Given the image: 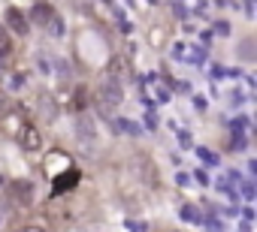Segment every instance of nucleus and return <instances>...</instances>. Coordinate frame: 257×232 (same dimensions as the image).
I'll use <instances>...</instances> for the list:
<instances>
[{
	"label": "nucleus",
	"mask_w": 257,
	"mask_h": 232,
	"mask_svg": "<svg viewBox=\"0 0 257 232\" xmlns=\"http://www.w3.org/2000/svg\"><path fill=\"white\" fill-rule=\"evenodd\" d=\"M30 15H33V21L40 24L49 36H55V40H61V36L67 33V24L61 21V15L55 12V6H52V3H46V0H36L33 9H30Z\"/></svg>",
	"instance_id": "nucleus-1"
},
{
	"label": "nucleus",
	"mask_w": 257,
	"mask_h": 232,
	"mask_svg": "<svg viewBox=\"0 0 257 232\" xmlns=\"http://www.w3.org/2000/svg\"><path fill=\"white\" fill-rule=\"evenodd\" d=\"M18 145H21L24 151H40V148H43L40 127H33V124H18Z\"/></svg>",
	"instance_id": "nucleus-2"
},
{
	"label": "nucleus",
	"mask_w": 257,
	"mask_h": 232,
	"mask_svg": "<svg viewBox=\"0 0 257 232\" xmlns=\"http://www.w3.org/2000/svg\"><path fill=\"white\" fill-rule=\"evenodd\" d=\"M121 85L118 82H106L103 85V91H100V106H103V112H109V109H115V106H121Z\"/></svg>",
	"instance_id": "nucleus-3"
},
{
	"label": "nucleus",
	"mask_w": 257,
	"mask_h": 232,
	"mask_svg": "<svg viewBox=\"0 0 257 232\" xmlns=\"http://www.w3.org/2000/svg\"><path fill=\"white\" fill-rule=\"evenodd\" d=\"M76 184H79V172L73 169V166H67V169H64V175H58V178H55L52 193H55V196H64V193H70Z\"/></svg>",
	"instance_id": "nucleus-4"
},
{
	"label": "nucleus",
	"mask_w": 257,
	"mask_h": 232,
	"mask_svg": "<svg viewBox=\"0 0 257 232\" xmlns=\"http://www.w3.org/2000/svg\"><path fill=\"white\" fill-rule=\"evenodd\" d=\"M109 82H118V85L130 82V60L127 58H112L109 60Z\"/></svg>",
	"instance_id": "nucleus-5"
},
{
	"label": "nucleus",
	"mask_w": 257,
	"mask_h": 232,
	"mask_svg": "<svg viewBox=\"0 0 257 232\" xmlns=\"http://www.w3.org/2000/svg\"><path fill=\"white\" fill-rule=\"evenodd\" d=\"M6 24L18 33V36H24L27 30H30V24H27V15L21 12V9H15V6H9L6 9Z\"/></svg>",
	"instance_id": "nucleus-6"
},
{
	"label": "nucleus",
	"mask_w": 257,
	"mask_h": 232,
	"mask_svg": "<svg viewBox=\"0 0 257 232\" xmlns=\"http://www.w3.org/2000/svg\"><path fill=\"white\" fill-rule=\"evenodd\" d=\"M12 196H15L21 205H30V202H33V184H30V181H15V184H12Z\"/></svg>",
	"instance_id": "nucleus-7"
},
{
	"label": "nucleus",
	"mask_w": 257,
	"mask_h": 232,
	"mask_svg": "<svg viewBox=\"0 0 257 232\" xmlns=\"http://www.w3.org/2000/svg\"><path fill=\"white\" fill-rule=\"evenodd\" d=\"M181 220H185V223H200V211L194 208V205H181Z\"/></svg>",
	"instance_id": "nucleus-8"
},
{
	"label": "nucleus",
	"mask_w": 257,
	"mask_h": 232,
	"mask_svg": "<svg viewBox=\"0 0 257 232\" xmlns=\"http://www.w3.org/2000/svg\"><path fill=\"white\" fill-rule=\"evenodd\" d=\"M9 55V33H6V27L0 24V58H6Z\"/></svg>",
	"instance_id": "nucleus-9"
},
{
	"label": "nucleus",
	"mask_w": 257,
	"mask_h": 232,
	"mask_svg": "<svg viewBox=\"0 0 257 232\" xmlns=\"http://www.w3.org/2000/svg\"><path fill=\"white\" fill-rule=\"evenodd\" d=\"M248 145H245V136H242V130H236L233 133V139H230V151H245Z\"/></svg>",
	"instance_id": "nucleus-10"
},
{
	"label": "nucleus",
	"mask_w": 257,
	"mask_h": 232,
	"mask_svg": "<svg viewBox=\"0 0 257 232\" xmlns=\"http://www.w3.org/2000/svg\"><path fill=\"white\" fill-rule=\"evenodd\" d=\"M197 154H200V160H203V163H209V166H218V154H212V151H206V148H200Z\"/></svg>",
	"instance_id": "nucleus-11"
},
{
	"label": "nucleus",
	"mask_w": 257,
	"mask_h": 232,
	"mask_svg": "<svg viewBox=\"0 0 257 232\" xmlns=\"http://www.w3.org/2000/svg\"><path fill=\"white\" fill-rule=\"evenodd\" d=\"M6 88H9V91L24 88V75H18V72H15V75H9V79H6Z\"/></svg>",
	"instance_id": "nucleus-12"
},
{
	"label": "nucleus",
	"mask_w": 257,
	"mask_h": 232,
	"mask_svg": "<svg viewBox=\"0 0 257 232\" xmlns=\"http://www.w3.org/2000/svg\"><path fill=\"white\" fill-rule=\"evenodd\" d=\"M79 136L88 139V142H94V127H91V121H88V127H85V121L79 124Z\"/></svg>",
	"instance_id": "nucleus-13"
},
{
	"label": "nucleus",
	"mask_w": 257,
	"mask_h": 232,
	"mask_svg": "<svg viewBox=\"0 0 257 232\" xmlns=\"http://www.w3.org/2000/svg\"><path fill=\"white\" fill-rule=\"evenodd\" d=\"M242 181V178H239ZM242 196L245 199H254V181H242Z\"/></svg>",
	"instance_id": "nucleus-14"
},
{
	"label": "nucleus",
	"mask_w": 257,
	"mask_h": 232,
	"mask_svg": "<svg viewBox=\"0 0 257 232\" xmlns=\"http://www.w3.org/2000/svg\"><path fill=\"white\" fill-rule=\"evenodd\" d=\"M215 30L221 33V36H227V33H230V24H227V21H218V24H215Z\"/></svg>",
	"instance_id": "nucleus-15"
},
{
	"label": "nucleus",
	"mask_w": 257,
	"mask_h": 232,
	"mask_svg": "<svg viewBox=\"0 0 257 232\" xmlns=\"http://www.w3.org/2000/svg\"><path fill=\"white\" fill-rule=\"evenodd\" d=\"M178 142H181V148H191V133H178Z\"/></svg>",
	"instance_id": "nucleus-16"
},
{
	"label": "nucleus",
	"mask_w": 257,
	"mask_h": 232,
	"mask_svg": "<svg viewBox=\"0 0 257 232\" xmlns=\"http://www.w3.org/2000/svg\"><path fill=\"white\" fill-rule=\"evenodd\" d=\"M203 223H206V226H209V229H221V220H215V217H206V220H203Z\"/></svg>",
	"instance_id": "nucleus-17"
},
{
	"label": "nucleus",
	"mask_w": 257,
	"mask_h": 232,
	"mask_svg": "<svg viewBox=\"0 0 257 232\" xmlns=\"http://www.w3.org/2000/svg\"><path fill=\"white\" fill-rule=\"evenodd\" d=\"M197 181H200V184H209V175H206V172L200 169V172H197Z\"/></svg>",
	"instance_id": "nucleus-18"
},
{
	"label": "nucleus",
	"mask_w": 257,
	"mask_h": 232,
	"mask_svg": "<svg viewBox=\"0 0 257 232\" xmlns=\"http://www.w3.org/2000/svg\"><path fill=\"white\" fill-rule=\"evenodd\" d=\"M242 217H245V223H251V220H254V211H251V208H245V211H242Z\"/></svg>",
	"instance_id": "nucleus-19"
},
{
	"label": "nucleus",
	"mask_w": 257,
	"mask_h": 232,
	"mask_svg": "<svg viewBox=\"0 0 257 232\" xmlns=\"http://www.w3.org/2000/svg\"><path fill=\"white\" fill-rule=\"evenodd\" d=\"M106 3H112V0H106Z\"/></svg>",
	"instance_id": "nucleus-20"
}]
</instances>
